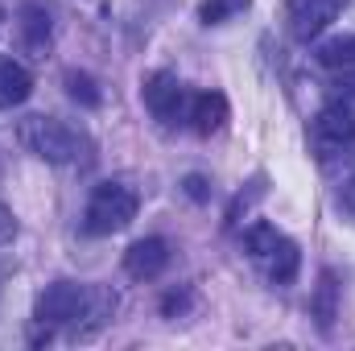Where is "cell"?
Listing matches in <instances>:
<instances>
[{
  "label": "cell",
  "instance_id": "obj_1",
  "mask_svg": "<svg viewBox=\"0 0 355 351\" xmlns=\"http://www.w3.org/2000/svg\"><path fill=\"white\" fill-rule=\"evenodd\" d=\"M21 141L33 157L50 162V166H71V162H83L91 149L87 132L58 120V116H29L21 124Z\"/></svg>",
  "mask_w": 355,
  "mask_h": 351
},
{
  "label": "cell",
  "instance_id": "obj_2",
  "mask_svg": "<svg viewBox=\"0 0 355 351\" xmlns=\"http://www.w3.org/2000/svg\"><path fill=\"white\" fill-rule=\"evenodd\" d=\"M137 219V194L124 186V182H99L91 190V203H87V223L91 236H116L124 232L128 223Z\"/></svg>",
  "mask_w": 355,
  "mask_h": 351
},
{
  "label": "cell",
  "instance_id": "obj_3",
  "mask_svg": "<svg viewBox=\"0 0 355 351\" xmlns=\"http://www.w3.org/2000/svg\"><path fill=\"white\" fill-rule=\"evenodd\" d=\"M91 289L79 281H54L37 293V306H33V318L42 327H62V323H79L83 310H87Z\"/></svg>",
  "mask_w": 355,
  "mask_h": 351
},
{
  "label": "cell",
  "instance_id": "obj_4",
  "mask_svg": "<svg viewBox=\"0 0 355 351\" xmlns=\"http://www.w3.org/2000/svg\"><path fill=\"white\" fill-rule=\"evenodd\" d=\"M352 0H289V29L297 42H314L322 29H331Z\"/></svg>",
  "mask_w": 355,
  "mask_h": 351
},
{
  "label": "cell",
  "instance_id": "obj_5",
  "mask_svg": "<svg viewBox=\"0 0 355 351\" xmlns=\"http://www.w3.org/2000/svg\"><path fill=\"white\" fill-rule=\"evenodd\" d=\"M314 141L318 149H352L355 145V108L347 99H335L327 103L318 116H314Z\"/></svg>",
  "mask_w": 355,
  "mask_h": 351
},
{
  "label": "cell",
  "instance_id": "obj_6",
  "mask_svg": "<svg viewBox=\"0 0 355 351\" xmlns=\"http://www.w3.org/2000/svg\"><path fill=\"white\" fill-rule=\"evenodd\" d=\"M145 108L162 120V124H178L186 112V87L178 83L174 71H153L145 79Z\"/></svg>",
  "mask_w": 355,
  "mask_h": 351
},
{
  "label": "cell",
  "instance_id": "obj_7",
  "mask_svg": "<svg viewBox=\"0 0 355 351\" xmlns=\"http://www.w3.org/2000/svg\"><path fill=\"white\" fill-rule=\"evenodd\" d=\"M166 264H170V244H166L162 236H145V240H137V244L124 252V268H128V277H137V281L162 277Z\"/></svg>",
  "mask_w": 355,
  "mask_h": 351
},
{
  "label": "cell",
  "instance_id": "obj_8",
  "mask_svg": "<svg viewBox=\"0 0 355 351\" xmlns=\"http://www.w3.org/2000/svg\"><path fill=\"white\" fill-rule=\"evenodd\" d=\"M17 29H21V46L33 58H46V50H50V12L42 4H21L17 8Z\"/></svg>",
  "mask_w": 355,
  "mask_h": 351
},
{
  "label": "cell",
  "instance_id": "obj_9",
  "mask_svg": "<svg viewBox=\"0 0 355 351\" xmlns=\"http://www.w3.org/2000/svg\"><path fill=\"white\" fill-rule=\"evenodd\" d=\"M29 95H33V75L12 54H0V108H21Z\"/></svg>",
  "mask_w": 355,
  "mask_h": 351
},
{
  "label": "cell",
  "instance_id": "obj_10",
  "mask_svg": "<svg viewBox=\"0 0 355 351\" xmlns=\"http://www.w3.org/2000/svg\"><path fill=\"white\" fill-rule=\"evenodd\" d=\"M190 124H194L198 137L219 132V128L227 124V99H223L219 91H202V95H194V99H190Z\"/></svg>",
  "mask_w": 355,
  "mask_h": 351
},
{
  "label": "cell",
  "instance_id": "obj_11",
  "mask_svg": "<svg viewBox=\"0 0 355 351\" xmlns=\"http://www.w3.org/2000/svg\"><path fill=\"white\" fill-rule=\"evenodd\" d=\"M335 314H339V281H335V273H322L318 293H314V318H318L322 335L335 327Z\"/></svg>",
  "mask_w": 355,
  "mask_h": 351
},
{
  "label": "cell",
  "instance_id": "obj_12",
  "mask_svg": "<svg viewBox=\"0 0 355 351\" xmlns=\"http://www.w3.org/2000/svg\"><path fill=\"white\" fill-rule=\"evenodd\" d=\"M268 277H272V285H293L297 281V264H302V252H297V244L293 240H285L281 236V244L272 248V257H268Z\"/></svg>",
  "mask_w": 355,
  "mask_h": 351
},
{
  "label": "cell",
  "instance_id": "obj_13",
  "mask_svg": "<svg viewBox=\"0 0 355 351\" xmlns=\"http://www.w3.org/2000/svg\"><path fill=\"white\" fill-rule=\"evenodd\" d=\"M318 62H322L327 71H343V67H355V33L322 42V46H318Z\"/></svg>",
  "mask_w": 355,
  "mask_h": 351
},
{
  "label": "cell",
  "instance_id": "obj_14",
  "mask_svg": "<svg viewBox=\"0 0 355 351\" xmlns=\"http://www.w3.org/2000/svg\"><path fill=\"white\" fill-rule=\"evenodd\" d=\"M67 95L75 99V103H83V108H99V87H95V79H91L87 71H67Z\"/></svg>",
  "mask_w": 355,
  "mask_h": 351
},
{
  "label": "cell",
  "instance_id": "obj_15",
  "mask_svg": "<svg viewBox=\"0 0 355 351\" xmlns=\"http://www.w3.org/2000/svg\"><path fill=\"white\" fill-rule=\"evenodd\" d=\"M252 0H202L198 4V21L202 25H219V21H232L236 12H244Z\"/></svg>",
  "mask_w": 355,
  "mask_h": 351
},
{
  "label": "cell",
  "instance_id": "obj_16",
  "mask_svg": "<svg viewBox=\"0 0 355 351\" xmlns=\"http://www.w3.org/2000/svg\"><path fill=\"white\" fill-rule=\"evenodd\" d=\"M244 240H248V252H252V257H272V248L281 244V232H277L272 223H252V228L244 232Z\"/></svg>",
  "mask_w": 355,
  "mask_h": 351
},
{
  "label": "cell",
  "instance_id": "obj_17",
  "mask_svg": "<svg viewBox=\"0 0 355 351\" xmlns=\"http://www.w3.org/2000/svg\"><path fill=\"white\" fill-rule=\"evenodd\" d=\"M182 190H186V194H190L194 203H207V198H211V182H207L202 174H186Z\"/></svg>",
  "mask_w": 355,
  "mask_h": 351
},
{
  "label": "cell",
  "instance_id": "obj_18",
  "mask_svg": "<svg viewBox=\"0 0 355 351\" xmlns=\"http://www.w3.org/2000/svg\"><path fill=\"white\" fill-rule=\"evenodd\" d=\"M12 240H17V219H12V211L0 203V248L12 244Z\"/></svg>",
  "mask_w": 355,
  "mask_h": 351
},
{
  "label": "cell",
  "instance_id": "obj_19",
  "mask_svg": "<svg viewBox=\"0 0 355 351\" xmlns=\"http://www.w3.org/2000/svg\"><path fill=\"white\" fill-rule=\"evenodd\" d=\"M335 87L343 99H355V67H343L339 75H335Z\"/></svg>",
  "mask_w": 355,
  "mask_h": 351
},
{
  "label": "cell",
  "instance_id": "obj_20",
  "mask_svg": "<svg viewBox=\"0 0 355 351\" xmlns=\"http://www.w3.org/2000/svg\"><path fill=\"white\" fill-rule=\"evenodd\" d=\"M182 306H186V298H182V293H170V298H166V306H162V310H166V314H170V318H174L178 310H182Z\"/></svg>",
  "mask_w": 355,
  "mask_h": 351
},
{
  "label": "cell",
  "instance_id": "obj_21",
  "mask_svg": "<svg viewBox=\"0 0 355 351\" xmlns=\"http://www.w3.org/2000/svg\"><path fill=\"white\" fill-rule=\"evenodd\" d=\"M0 21H4V12H0Z\"/></svg>",
  "mask_w": 355,
  "mask_h": 351
}]
</instances>
